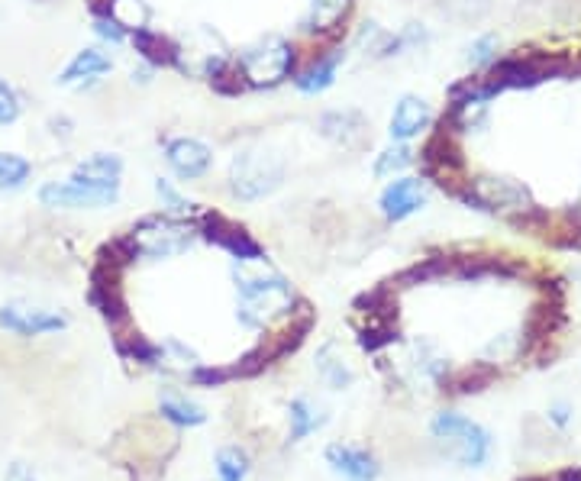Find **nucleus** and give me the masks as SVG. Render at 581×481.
<instances>
[{"mask_svg": "<svg viewBox=\"0 0 581 481\" xmlns=\"http://www.w3.org/2000/svg\"><path fill=\"white\" fill-rule=\"evenodd\" d=\"M20 110H23V104H20L17 91H13L10 84H7L4 78H0V126H7V123H17Z\"/></svg>", "mask_w": 581, "mask_h": 481, "instance_id": "nucleus-30", "label": "nucleus"}, {"mask_svg": "<svg viewBox=\"0 0 581 481\" xmlns=\"http://www.w3.org/2000/svg\"><path fill=\"white\" fill-rule=\"evenodd\" d=\"M288 414H291V436H288L291 443H301L304 436H310L314 430H320L323 423H327V417H323L320 410H317L314 404H310L307 398L291 401Z\"/></svg>", "mask_w": 581, "mask_h": 481, "instance_id": "nucleus-20", "label": "nucleus"}, {"mask_svg": "<svg viewBox=\"0 0 581 481\" xmlns=\"http://www.w3.org/2000/svg\"><path fill=\"white\" fill-rule=\"evenodd\" d=\"M30 175H33L30 159H23V155H13V152H0V191L23 188L26 181H30Z\"/></svg>", "mask_w": 581, "mask_h": 481, "instance_id": "nucleus-25", "label": "nucleus"}, {"mask_svg": "<svg viewBox=\"0 0 581 481\" xmlns=\"http://www.w3.org/2000/svg\"><path fill=\"white\" fill-rule=\"evenodd\" d=\"M317 372L336 391H343V388L352 385V381H356V372H352V365L346 362L343 349H339L336 343H327L317 352Z\"/></svg>", "mask_w": 581, "mask_h": 481, "instance_id": "nucleus-16", "label": "nucleus"}, {"mask_svg": "<svg viewBox=\"0 0 581 481\" xmlns=\"http://www.w3.org/2000/svg\"><path fill=\"white\" fill-rule=\"evenodd\" d=\"M430 430L436 440L452 446V459L465 465V469H481L491 459V433L485 427H478L475 420L456 414V410L436 414Z\"/></svg>", "mask_w": 581, "mask_h": 481, "instance_id": "nucleus-3", "label": "nucleus"}, {"mask_svg": "<svg viewBox=\"0 0 581 481\" xmlns=\"http://www.w3.org/2000/svg\"><path fill=\"white\" fill-rule=\"evenodd\" d=\"M320 130L327 139H333L336 146L359 149V146H365V139H368V120L352 107L330 110V113H323L320 117Z\"/></svg>", "mask_w": 581, "mask_h": 481, "instance_id": "nucleus-11", "label": "nucleus"}, {"mask_svg": "<svg viewBox=\"0 0 581 481\" xmlns=\"http://www.w3.org/2000/svg\"><path fill=\"white\" fill-rule=\"evenodd\" d=\"M197 226L184 223L178 217H146L139 226H133L130 243L136 249V259H172L188 252L197 239Z\"/></svg>", "mask_w": 581, "mask_h": 481, "instance_id": "nucleus-2", "label": "nucleus"}, {"mask_svg": "<svg viewBox=\"0 0 581 481\" xmlns=\"http://www.w3.org/2000/svg\"><path fill=\"white\" fill-rule=\"evenodd\" d=\"M72 178H81V181H91L97 188H113L120 191V178H123V159L113 152H97L91 159H84Z\"/></svg>", "mask_w": 581, "mask_h": 481, "instance_id": "nucleus-15", "label": "nucleus"}, {"mask_svg": "<svg viewBox=\"0 0 581 481\" xmlns=\"http://www.w3.org/2000/svg\"><path fill=\"white\" fill-rule=\"evenodd\" d=\"M327 462L343 481H375L381 475L378 459L362 446L333 443V446H327Z\"/></svg>", "mask_w": 581, "mask_h": 481, "instance_id": "nucleus-9", "label": "nucleus"}, {"mask_svg": "<svg viewBox=\"0 0 581 481\" xmlns=\"http://www.w3.org/2000/svg\"><path fill=\"white\" fill-rule=\"evenodd\" d=\"M120 191L113 188H97L91 181L81 178H68V181H49L46 188L39 191V201L46 207H110L117 204Z\"/></svg>", "mask_w": 581, "mask_h": 481, "instance_id": "nucleus-6", "label": "nucleus"}, {"mask_svg": "<svg viewBox=\"0 0 581 481\" xmlns=\"http://www.w3.org/2000/svg\"><path fill=\"white\" fill-rule=\"evenodd\" d=\"M159 414H162V420L175 423V427H201V423L207 420L201 404L178 398V394H165V398L159 401Z\"/></svg>", "mask_w": 581, "mask_h": 481, "instance_id": "nucleus-19", "label": "nucleus"}, {"mask_svg": "<svg viewBox=\"0 0 581 481\" xmlns=\"http://www.w3.org/2000/svg\"><path fill=\"white\" fill-rule=\"evenodd\" d=\"M414 162H417V152L410 149L407 143H398V146L385 149L375 159V178H394V175L407 172V168L414 165Z\"/></svg>", "mask_w": 581, "mask_h": 481, "instance_id": "nucleus-24", "label": "nucleus"}, {"mask_svg": "<svg viewBox=\"0 0 581 481\" xmlns=\"http://www.w3.org/2000/svg\"><path fill=\"white\" fill-rule=\"evenodd\" d=\"M423 46H430V30L423 23H407L398 36H388L385 49H381V59H394V55L417 52Z\"/></svg>", "mask_w": 581, "mask_h": 481, "instance_id": "nucleus-21", "label": "nucleus"}, {"mask_svg": "<svg viewBox=\"0 0 581 481\" xmlns=\"http://www.w3.org/2000/svg\"><path fill=\"white\" fill-rule=\"evenodd\" d=\"M155 194H159L162 207H165V210H172L175 217H178V214H191V207H194V204L172 185V181H165V178L155 181Z\"/></svg>", "mask_w": 581, "mask_h": 481, "instance_id": "nucleus-28", "label": "nucleus"}, {"mask_svg": "<svg viewBox=\"0 0 581 481\" xmlns=\"http://www.w3.org/2000/svg\"><path fill=\"white\" fill-rule=\"evenodd\" d=\"M469 62L478 65V68H491L494 62H498V36H481L475 39L469 46Z\"/></svg>", "mask_w": 581, "mask_h": 481, "instance_id": "nucleus-29", "label": "nucleus"}, {"mask_svg": "<svg viewBox=\"0 0 581 481\" xmlns=\"http://www.w3.org/2000/svg\"><path fill=\"white\" fill-rule=\"evenodd\" d=\"M0 327L10 330V333H17V336H39V333L65 330L68 320L62 314H49V310L7 304V307H0Z\"/></svg>", "mask_w": 581, "mask_h": 481, "instance_id": "nucleus-10", "label": "nucleus"}, {"mask_svg": "<svg viewBox=\"0 0 581 481\" xmlns=\"http://www.w3.org/2000/svg\"><path fill=\"white\" fill-rule=\"evenodd\" d=\"M494 365L488 362H478L472 365V369H462L456 375H443V391L449 394H478V391H485L491 381H494Z\"/></svg>", "mask_w": 581, "mask_h": 481, "instance_id": "nucleus-18", "label": "nucleus"}, {"mask_svg": "<svg viewBox=\"0 0 581 481\" xmlns=\"http://www.w3.org/2000/svg\"><path fill=\"white\" fill-rule=\"evenodd\" d=\"M165 162L181 181H194V178H204L210 172L214 152H210V146L201 143V139L178 136V139H168L165 143Z\"/></svg>", "mask_w": 581, "mask_h": 481, "instance_id": "nucleus-7", "label": "nucleus"}, {"mask_svg": "<svg viewBox=\"0 0 581 481\" xmlns=\"http://www.w3.org/2000/svg\"><path fill=\"white\" fill-rule=\"evenodd\" d=\"M423 204H427V181L423 178H398V181H391L378 197L381 214H385V220H391V223L414 217L417 210H423Z\"/></svg>", "mask_w": 581, "mask_h": 481, "instance_id": "nucleus-8", "label": "nucleus"}, {"mask_svg": "<svg viewBox=\"0 0 581 481\" xmlns=\"http://www.w3.org/2000/svg\"><path fill=\"white\" fill-rule=\"evenodd\" d=\"M117 352L126 359V362H143V365H155L162 359V349L152 346L149 339L143 336H117Z\"/></svg>", "mask_w": 581, "mask_h": 481, "instance_id": "nucleus-27", "label": "nucleus"}, {"mask_svg": "<svg viewBox=\"0 0 581 481\" xmlns=\"http://www.w3.org/2000/svg\"><path fill=\"white\" fill-rule=\"evenodd\" d=\"M236 65L252 88H272L294 72V49L281 39H265L239 55Z\"/></svg>", "mask_w": 581, "mask_h": 481, "instance_id": "nucleus-4", "label": "nucleus"}, {"mask_svg": "<svg viewBox=\"0 0 581 481\" xmlns=\"http://www.w3.org/2000/svg\"><path fill=\"white\" fill-rule=\"evenodd\" d=\"M349 0H314V13L307 20V33H327L343 23Z\"/></svg>", "mask_w": 581, "mask_h": 481, "instance_id": "nucleus-23", "label": "nucleus"}, {"mask_svg": "<svg viewBox=\"0 0 581 481\" xmlns=\"http://www.w3.org/2000/svg\"><path fill=\"white\" fill-rule=\"evenodd\" d=\"M281 185V162L272 155L243 152L236 155L233 172H230V191L239 201H259V197L272 194Z\"/></svg>", "mask_w": 581, "mask_h": 481, "instance_id": "nucleus-5", "label": "nucleus"}, {"mask_svg": "<svg viewBox=\"0 0 581 481\" xmlns=\"http://www.w3.org/2000/svg\"><path fill=\"white\" fill-rule=\"evenodd\" d=\"M94 33L101 36V39H107V42H113V46H117V42H123L126 39V30L123 26L113 20V17H107V13H97V20H94Z\"/></svg>", "mask_w": 581, "mask_h": 481, "instance_id": "nucleus-32", "label": "nucleus"}, {"mask_svg": "<svg viewBox=\"0 0 581 481\" xmlns=\"http://www.w3.org/2000/svg\"><path fill=\"white\" fill-rule=\"evenodd\" d=\"M10 481H33V478L26 475V469H20V465H17V469H13V475H10Z\"/></svg>", "mask_w": 581, "mask_h": 481, "instance_id": "nucleus-35", "label": "nucleus"}, {"mask_svg": "<svg viewBox=\"0 0 581 481\" xmlns=\"http://www.w3.org/2000/svg\"><path fill=\"white\" fill-rule=\"evenodd\" d=\"M107 17L117 20L123 30H143L146 20H149V7L143 4V0H107L104 7Z\"/></svg>", "mask_w": 581, "mask_h": 481, "instance_id": "nucleus-22", "label": "nucleus"}, {"mask_svg": "<svg viewBox=\"0 0 581 481\" xmlns=\"http://www.w3.org/2000/svg\"><path fill=\"white\" fill-rule=\"evenodd\" d=\"M452 197H459L462 204H469L475 210H491V214H504L510 220L533 210L530 191L517 185L514 178H498V175H478L472 181H465Z\"/></svg>", "mask_w": 581, "mask_h": 481, "instance_id": "nucleus-1", "label": "nucleus"}, {"mask_svg": "<svg viewBox=\"0 0 581 481\" xmlns=\"http://www.w3.org/2000/svg\"><path fill=\"white\" fill-rule=\"evenodd\" d=\"M249 456H246V449H239V446H226L217 452V475L220 481H246L249 475Z\"/></svg>", "mask_w": 581, "mask_h": 481, "instance_id": "nucleus-26", "label": "nucleus"}, {"mask_svg": "<svg viewBox=\"0 0 581 481\" xmlns=\"http://www.w3.org/2000/svg\"><path fill=\"white\" fill-rule=\"evenodd\" d=\"M433 123V107L423 101V97H414L407 94L398 101L391 113V139H398V143H410L414 136H420L423 130H430Z\"/></svg>", "mask_w": 581, "mask_h": 481, "instance_id": "nucleus-12", "label": "nucleus"}, {"mask_svg": "<svg viewBox=\"0 0 581 481\" xmlns=\"http://www.w3.org/2000/svg\"><path fill=\"white\" fill-rule=\"evenodd\" d=\"M552 481H581V472L578 469H569V472H562L559 478H552Z\"/></svg>", "mask_w": 581, "mask_h": 481, "instance_id": "nucleus-34", "label": "nucleus"}, {"mask_svg": "<svg viewBox=\"0 0 581 481\" xmlns=\"http://www.w3.org/2000/svg\"><path fill=\"white\" fill-rule=\"evenodd\" d=\"M191 378H194V385L217 388V385H223V381L236 378V365H230V369H210V365H197Z\"/></svg>", "mask_w": 581, "mask_h": 481, "instance_id": "nucleus-31", "label": "nucleus"}, {"mask_svg": "<svg viewBox=\"0 0 581 481\" xmlns=\"http://www.w3.org/2000/svg\"><path fill=\"white\" fill-rule=\"evenodd\" d=\"M110 68H113L110 55H104L101 49H84L65 65V72L59 75V84H65V88H91V84L101 81V75H107Z\"/></svg>", "mask_w": 581, "mask_h": 481, "instance_id": "nucleus-14", "label": "nucleus"}, {"mask_svg": "<svg viewBox=\"0 0 581 481\" xmlns=\"http://www.w3.org/2000/svg\"><path fill=\"white\" fill-rule=\"evenodd\" d=\"M549 420L556 423V427H565V423H569V407H565V404H552L549 407Z\"/></svg>", "mask_w": 581, "mask_h": 481, "instance_id": "nucleus-33", "label": "nucleus"}, {"mask_svg": "<svg viewBox=\"0 0 581 481\" xmlns=\"http://www.w3.org/2000/svg\"><path fill=\"white\" fill-rule=\"evenodd\" d=\"M133 46L146 59V65H175L178 55H181L175 42H168L162 33L149 30V26H143V30L133 33Z\"/></svg>", "mask_w": 581, "mask_h": 481, "instance_id": "nucleus-17", "label": "nucleus"}, {"mask_svg": "<svg viewBox=\"0 0 581 481\" xmlns=\"http://www.w3.org/2000/svg\"><path fill=\"white\" fill-rule=\"evenodd\" d=\"M343 62H346V49H330V52L317 55V59H310L307 68H301V72L294 75V88L301 91V94H307V97L330 91L333 81H336L339 65H343Z\"/></svg>", "mask_w": 581, "mask_h": 481, "instance_id": "nucleus-13", "label": "nucleus"}]
</instances>
